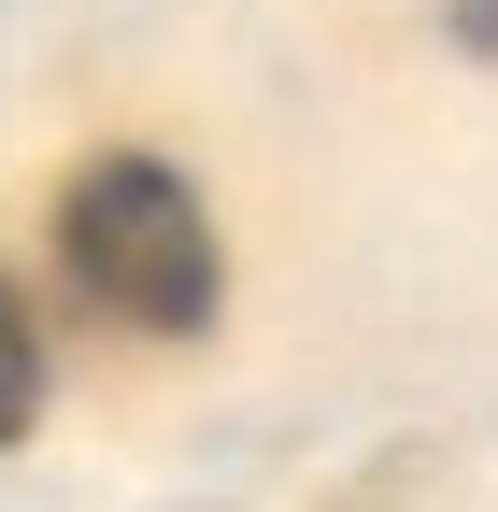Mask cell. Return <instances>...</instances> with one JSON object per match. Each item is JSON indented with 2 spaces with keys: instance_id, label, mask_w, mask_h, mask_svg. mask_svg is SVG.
<instances>
[{
  "instance_id": "1",
  "label": "cell",
  "mask_w": 498,
  "mask_h": 512,
  "mask_svg": "<svg viewBox=\"0 0 498 512\" xmlns=\"http://www.w3.org/2000/svg\"><path fill=\"white\" fill-rule=\"evenodd\" d=\"M57 271H72V299L100 313V328L200 342L214 328V285H228V242H214V200L171 157L100 143L72 185H57Z\"/></svg>"
},
{
  "instance_id": "2",
  "label": "cell",
  "mask_w": 498,
  "mask_h": 512,
  "mask_svg": "<svg viewBox=\"0 0 498 512\" xmlns=\"http://www.w3.org/2000/svg\"><path fill=\"white\" fill-rule=\"evenodd\" d=\"M29 427H43V328H29L15 271H0V441H29Z\"/></svg>"
},
{
  "instance_id": "3",
  "label": "cell",
  "mask_w": 498,
  "mask_h": 512,
  "mask_svg": "<svg viewBox=\"0 0 498 512\" xmlns=\"http://www.w3.org/2000/svg\"><path fill=\"white\" fill-rule=\"evenodd\" d=\"M456 43H484V57H498V0H456Z\"/></svg>"
}]
</instances>
